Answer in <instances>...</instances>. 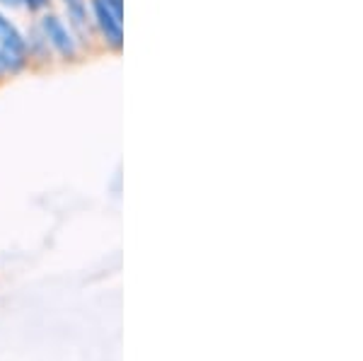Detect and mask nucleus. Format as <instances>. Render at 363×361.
Here are the masks:
<instances>
[{
	"instance_id": "nucleus-1",
	"label": "nucleus",
	"mask_w": 363,
	"mask_h": 361,
	"mask_svg": "<svg viewBox=\"0 0 363 361\" xmlns=\"http://www.w3.org/2000/svg\"><path fill=\"white\" fill-rule=\"evenodd\" d=\"M37 25L44 32L51 51H54L56 63L73 66V63H80L85 58L83 44L78 42V37L73 34V29L68 27V22L63 20L61 13H56V10H51V8L44 10V13L37 15Z\"/></svg>"
},
{
	"instance_id": "nucleus-2",
	"label": "nucleus",
	"mask_w": 363,
	"mask_h": 361,
	"mask_svg": "<svg viewBox=\"0 0 363 361\" xmlns=\"http://www.w3.org/2000/svg\"><path fill=\"white\" fill-rule=\"evenodd\" d=\"M90 17L102 51L121 54L124 49V17L114 15L102 0H90Z\"/></svg>"
},
{
	"instance_id": "nucleus-3",
	"label": "nucleus",
	"mask_w": 363,
	"mask_h": 361,
	"mask_svg": "<svg viewBox=\"0 0 363 361\" xmlns=\"http://www.w3.org/2000/svg\"><path fill=\"white\" fill-rule=\"evenodd\" d=\"M25 34V54H27V63L29 71H49V68L56 66V56L51 51L49 42H46L44 32L39 29L37 20H32L29 25L22 29Z\"/></svg>"
},
{
	"instance_id": "nucleus-4",
	"label": "nucleus",
	"mask_w": 363,
	"mask_h": 361,
	"mask_svg": "<svg viewBox=\"0 0 363 361\" xmlns=\"http://www.w3.org/2000/svg\"><path fill=\"white\" fill-rule=\"evenodd\" d=\"M0 49H5L8 54L27 58L25 54V34L22 27L15 20H10V15L5 10H0Z\"/></svg>"
},
{
	"instance_id": "nucleus-5",
	"label": "nucleus",
	"mask_w": 363,
	"mask_h": 361,
	"mask_svg": "<svg viewBox=\"0 0 363 361\" xmlns=\"http://www.w3.org/2000/svg\"><path fill=\"white\" fill-rule=\"evenodd\" d=\"M54 0H22V13H29V15H39L44 10L51 8Z\"/></svg>"
},
{
	"instance_id": "nucleus-6",
	"label": "nucleus",
	"mask_w": 363,
	"mask_h": 361,
	"mask_svg": "<svg viewBox=\"0 0 363 361\" xmlns=\"http://www.w3.org/2000/svg\"><path fill=\"white\" fill-rule=\"evenodd\" d=\"M104 5H107L109 10H112L114 15L124 17V0H102Z\"/></svg>"
},
{
	"instance_id": "nucleus-7",
	"label": "nucleus",
	"mask_w": 363,
	"mask_h": 361,
	"mask_svg": "<svg viewBox=\"0 0 363 361\" xmlns=\"http://www.w3.org/2000/svg\"><path fill=\"white\" fill-rule=\"evenodd\" d=\"M0 10H22V0H0Z\"/></svg>"
},
{
	"instance_id": "nucleus-8",
	"label": "nucleus",
	"mask_w": 363,
	"mask_h": 361,
	"mask_svg": "<svg viewBox=\"0 0 363 361\" xmlns=\"http://www.w3.org/2000/svg\"><path fill=\"white\" fill-rule=\"evenodd\" d=\"M58 3H61V5H66V3H73V0H58Z\"/></svg>"
}]
</instances>
